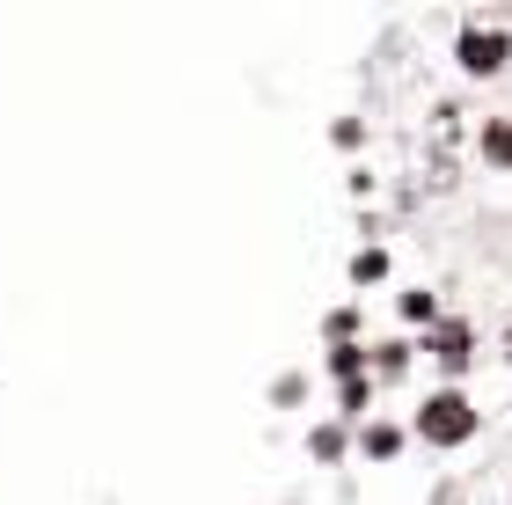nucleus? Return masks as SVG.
<instances>
[{"label": "nucleus", "instance_id": "8", "mask_svg": "<svg viewBox=\"0 0 512 505\" xmlns=\"http://www.w3.org/2000/svg\"><path fill=\"white\" fill-rule=\"evenodd\" d=\"M308 454H315V462H337V454H344V425H315L308 432Z\"/></svg>", "mask_w": 512, "mask_h": 505}, {"label": "nucleus", "instance_id": "12", "mask_svg": "<svg viewBox=\"0 0 512 505\" xmlns=\"http://www.w3.org/2000/svg\"><path fill=\"white\" fill-rule=\"evenodd\" d=\"M374 366H381V374H403V366H410V344H381Z\"/></svg>", "mask_w": 512, "mask_h": 505}, {"label": "nucleus", "instance_id": "3", "mask_svg": "<svg viewBox=\"0 0 512 505\" xmlns=\"http://www.w3.org/2000/svg\"><path fill=\"white\" fill-rule=\"evenodd\" d=\"M425 352H432L439 366H447V374H461V366L476 359V337H469V323H439V330L425 337Z\"/></svg>", "mask_w": 512, "mask_h": 505}, {"label": "nucleus", "instance_id": "2", "mask_svg": "<svg viewBox=\"0 0 512 505\" xmlns=\"http://www.w3.org/2000/svg\"><path fill=\"white\" fill-rule=\"evenodd\" d=\"M454 59H461V74H505L512 66V30H483V22H469L454 44Z\"/></svg>", "mask_w": 512, "mask_h": 505}, {"label": "nucleus", "instance_id": "4", "mask_svg": "<svg viewBox=\"0 0 512 505\" xmlns=\"http://www.w3.org/2000/svg\"><path fill=\"white\" fill-rule=\"evenodd\" d=\"M483 154L498 169H512V118H483Z\"/></svg>", "mask_w": 512, "mask_h": 505}, {"label": "nucleus", "instance_id": "1", "mask_svg": "<svg viewBox=\"0 0 512 505\" xmlns=\"http://www.w3.org/2000/svg\"><path fill=\"white\" fill-rule=\"evenodd\" d=\"M483 425V410L461 396V388H432L425 403H417V440L425 447H469Z\"/></svg>", "mask_w": 512, "mask_h": 505}, {"label": "nucleus", "instance_id": "10", "mask_svg": "<svg viewBox=\"0 0 512 505\" xmlns=\"http://www.w3.org/2000/svg\"><path fill=\"white\" fill-rule=\"evenodd\" d=\"M337 403H344V418H366V403H374V381H344Z\"/></svg>", "mask_w": 512, "mask_h": 505}, {"label": "nucleus", "instance_id": "5", "mask_svg": "<svg viewBox=\"0 0 512 505\" xmlns=\"http://www.w3.org/2000/svg\"><path fill=\"white\" fill-rule=\"evenodd\" d=\"M330 374L337 381H366V344H330Z\"/></svg>", "mask_w": 512, "mask_h": 505}, {"label": "nucleus", "instance_id": "11", "mask_svg": "<svg viewBox=\"0 0 512 505\" xmlns=\"http://www.w3.org/2000/svg\"><path fill=\"white\" fill-rule=\"evenodd\" d=\"M403 315H410V323H432L439 301H432V293H403Z\"/></svg>", "mask_w": 512, "mask_h": 505}, {"label": "nucleus", "instance_id": "9", "mask_svg": "<svg viewBox=\"0 0 512 505\" xmlns=\"http://www.w3.org/2000/svg\"><path fill=\"white\" fill-rule=\"evenodd\" d=\"M352 330H359V308H330L322 315V337L330 344H352Z\"/></svg>", "mask_w": 512, "mask_h": 505}, {"label": "nucleus", "instance_id": "13", "mask_svg": "<svg viewBox=\"0 0 512 505\" xmlns=\"http://www.w3.org/2000/svg\"><path fill=\"white\" fill-rule=\"evenodd\" d=\"M300 388H308L300 374H278V381H271V403H300Z\"/></svg>", "mask_w": 512, "mask_h": 505}, {"label": "nucleus", "instance_id": "6", "mask_svg": "<svg viewBox=\"0 0 512 505\" xmlns=\"http://www.w3.org/2000/svg\"><path fill=\"white\" fill-rule=\"evenodd\" d=\"M366 454H374V462H395V454H403V432L395 425H366V440H359Z\"/></svg>", "mask_w": 512, "mask_h": 505}, {"label": "nucleus", "instance_id": "14", "mask_svg": "<svg viewBox=\"0 0 512 505\" xmlns=\"http://www.w3.org/2000/svg\"><path fill=\"white\" fill-rule=\"evenodd\" d=\"M505 359H512V330H505Z\"/></svg>", "mask_w": 512, "mask_h": 505}, {"label": "nucleus", "instance_id": "7", "mask_svg": "<svg viewBox=\"0 0 512 505\" xmlns=\"http://www.w3.org/2000/svg\"><path fill=\"white\" fill-rule=\"evenodd\" d=\"M374 279H388V249H359L352 257V286H374Z\"/></svg>", "mask_w": 512, "mask_h": 505}]
</instances>
